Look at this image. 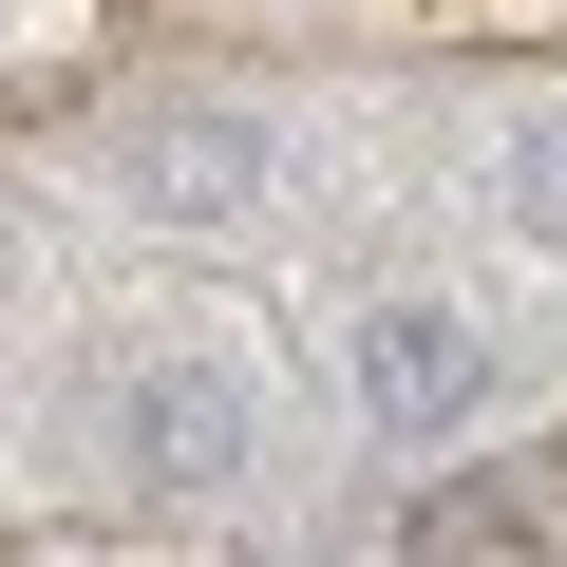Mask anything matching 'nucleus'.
<instances>
[{
  "label": "nucleus",
  "mask_w": 567,
  "mask_h": 567,
  "mask_svg": "<svg viewBox=\"0 0 567 567\" xmlns=\"http://www.w3.org/2000/svg\"><path fill=\"white\" fill-rule=\"evenodd\" d=\"M95 454H114L133 511H227L246 454H265V416H246V379H227L208 341H133V360L95 379Z\"/></svg>",
  "instance_id": "nucleus-1"
},
{
  "label": "nucleus",
  "mask_w": 567,
  "mask_h": 567,
  "mask_svg": "<svg viewBox=\"0 0 567 567\" xmlns=\"http://www.w3.org/2000/svg\"><path fill=\"white\" fill-rule=\"evenodd\" d=\"M341 398H360V435L435 454V435L492 416V322L435 303V284H379V303H341Z\"/></svg>",
  "instance_id": "nucleus-2"
},
{
  "label": "nucleus",
  "mask_w": 567,
  "mask_h": 567,
  "mask_svg": "<svg viewBox=\"0 0 567 567\" xmlns=\"http://www.w3.org/2000/svg\"><path fill=\"white\" fill-rule=\"evenodd\" d=\"M133 189H152L171 227H246V208H265V133H246V114H171V133L133 152Z\"/></svg>",
  "instance_id": "nucleus-3"
},
{
  "label": "nucleus",
  "mask_w": 567,
  "mask_h": 567,
  "mask_svg": "<svg viewBox=\"0 0 567 567\" xmlns=\"http://www.w3.org/2000/svg\"><path fill=\"white\" fill-rule=\"evenodd\" d=\"M492 227L511 246H567V114H511L492 133Z\"/></svg>",
  "instance_id": "nucleus-4"
}]
</instances>
